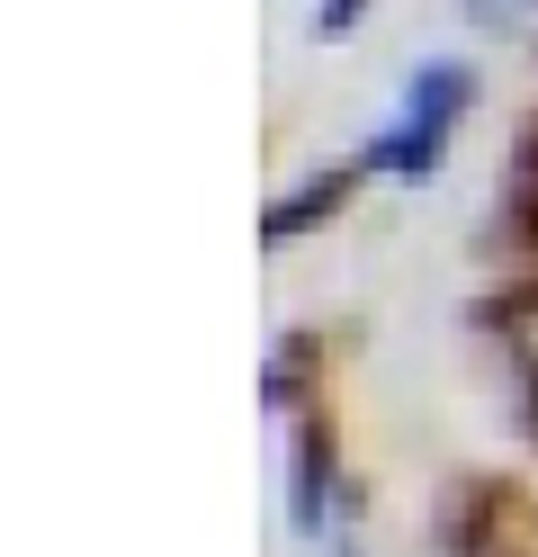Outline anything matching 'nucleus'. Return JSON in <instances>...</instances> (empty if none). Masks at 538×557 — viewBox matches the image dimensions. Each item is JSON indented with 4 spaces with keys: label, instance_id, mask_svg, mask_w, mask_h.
Instances as JSON below:
<instances>
[{
    "label": "nucleus",
    "instance_id": "nucleus-1",
    "mask_svg": "<svg viewBox=\"0 0 538 557\" xmlns=\"http://www.w3.org/2000/svg\"><path fill=\"white\" fill-rule=\"evenodd\" d=\"M466 109H476V73H466V63H422L413 90H404V117L377 126L368 145H359V162L395 171V181H430V171L449 162V126Z\"/></svg>",
    "mask_w": 538,
    "mask_h": 557
},
{
    "label": "nucleus",
    "instance_id": "nucleus-2",
    "mask_svg": "<svg viewBox=\"0 0 538 557\" xmlns=\"http://www.w3.org/2000/svg\"><path fill=\"white\" fill-rule=\"evenodd\" d=\"M440 557H538V495L521 476H466L440 512Z\"/></svg>",
    "mask_w": 538,
    "mask_h": 557
},
{
    "label": "nucleus",
    "instance_id": "nucleus-3",
    "mask_svg": "<svg viewBox=\"0 0 538 557\" xmlns=\"http://www.w3.org/2000/svg\"><path fill=\"white\" fill-rule=\"evenodd\" d=\"M485 324L502 333V360H512V396H521V423L538 441V278H521V288L485 297Z\"/></svg>",
    "mask_w": 538,
    "mask_h": 557
},
{
    "label": "nucleus",
    "instance_id": "nucleus-4",
    "mask_svg": "<svg viewBox=\"0 0 538 557\" xmlns=\"http://www.w3.org/2000/svg\"><path fill=\"white\" fill-rule=\"evenodd\" d=\"M359 181H368V162H333V171H314L305 189L270 198L261 234H270V243H297V234H314V225H333V207H350V189H359Z\"/></svg>",
    "mask_w": 538,
    "mask_h": 557
},
{
    "label": "nucleus",
    "instance_id": "nucleus-5",
    "mask_svg": "<svg viewBox=\"0 0 538 557\" xmlns=\"http://www.w3.org/2000/svg\"><path fill=\"white\" fill-rule=\"evenodd\" d=\"M323 405V333H278L270 351V413H314Z\"/></svg>",
    "mask_w": 538,
    "mask_h": 557
},
{
    "label": "nucleus",
    "instance_id": "nucleus-6",
    "mask_svg": "<svg viewBox=\"0 0 538 557\" xmlns=\"http://www.w3.org/2000/svg\"><path fill=\"white\" fill-rule=\"evenodd\" d=\"M502 225H512V243L538 270V126L512 145V171H502Z\"/></svg>",
    "mask_w": 538,
    "mask_h": 557
},
{
    "label": "nucleus",
    "instance_id": "nucleus-7",
    "mask_svg": "<svg viewBox=\"0 0 538 557\" xmlns=\"http://www.w3.org/2000/svg\"><path fill=\"white\" fill-rule=\"evenodd\" d=\"M359 18H368V0H323V10H314V37H323V46H341Z\"/></svg>",
    "mask_w": 538,
    "mask_h": 557
},
{
    "label": "nucleus",
    "instance_id": "nucleus-8",
    "mask_svg": "<svg viewBox=\"0 0 538 557\" xmlns=\"http://www.w3.org/2000/svg\"><path fill=\"white\" fill-rule=\"evenodd\" d=\"M529 10H538V0H466V18H476V27H493V37H512Z\"/></svg>",
    "mask_w": 538,
    "mask_h": 557
}]
</instances>
